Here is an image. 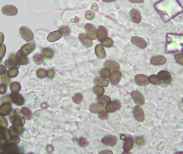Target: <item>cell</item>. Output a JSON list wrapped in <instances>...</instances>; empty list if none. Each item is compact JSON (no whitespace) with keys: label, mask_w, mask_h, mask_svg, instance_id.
<instances>
[{"label":"cell","mask_w":183,"mask_h":154,"mask_svg":"<svg viewBox=\"0 0 183 154\" xmlns=\"http://www.w3.org/2000/svg\"><path fill=\"white\" fill-rule=\"evenodd\" d=\"M183 49V34H168L167 37L166 51L179 52Z\"/></svg>","instance_id":"obj_2"},{"label":"cell","mask_w":183,"mask_h":154,"mask_svg":"<svg viewBox=\"0 0 183 154\" xmlns=\"http://www.w3.org/2000/svg\"><path fill=\"white\" fill-rule=\"evenodd\" d=\"M116 0H102V1L106 3H110V2H113L116 1Z\"/></svg>","instance_id":"obj_60"},{"label":"cell","mask_w":183,"mask_h":154,"mask_svg":"<svg viewBox=\"0 0 183 154\" xmlns=\"http://www.w3.org/2000/svg\"><path fill=\"white\" fill-rule=\"evenodd\" d=\"M59 31L62 32V34L64 36L69 35L71 33V29L68 26H62L59 28Z\"/></svg>","instance_id":"obj_42"},{"label":"cell","mask_w":183,"mask_h":154,"mask_svg":"<svg viewBox=\"0 0 183 154\" xmlns=\"http://www.w3.org/2000/svg\"><path fill=\"white\" fill-rule=\"evenodd\" d=\"M133 114L134 117L138 122H141L145 119V114L143 110L139 106H135L134 108Z\"/></svg>","instance_id":"obj_12"},{"label":"cell","mask_w":183,"mask_h":154,"mask_svg":"<svg viewBox=\"0 0 183 154\" xmlns=\"http://www.w3.org/2000/svg\"></svg>","instance_id":"obj_64"},{"label":"cell","mask_w":183,"mask_h":154,"mask_svg":"<svg viewBox=\"0 0 183 154\" xmlns=\"http://www.w3.org/2000/svg\"><path fill=\"white\" fill-rule=\"evenodd\" d=\"M148 81L149 82L151 83V84L154 85H160L161 84V81L160 79L156 75L153 74L151 75L148 77Z\"/></svg>","instance_id":"obj_33"},{"label":"cell","mask_w":183,"mask_h":154,"mask_svg":"<svg viewBox=\"0 0 183 154\" xmlns=\"http://www.w3.org/2000/svg\"><path fill=\"white\" fill-rule=\"evenodd\" d=\"M102 44L103 46H104L107 48H109L113 45V41L112 40V39L109 38H104L102 39L101 40Z\"/></svg>","instance_id":"obj_35"},{"label":"cell","mask_w":183,"mask_h":154,"mask_svg":"<svg viewBox=\"0 0 183 154\" xmlns=\"http://www.w3.org/2000/svg\"><path fill=\"white\" fill-rule=\"evenodd\" d=\"M157 77L159 78L160 80L164 82L170 81L171 79V74L170 72L165 70H162L158 73Z\"/></svg>","instance_id":"obj_22"},{"label":"cell","mask_w":183,"mask_h":154,"mask_svg":"<svg viewBox=\"0 0 183 154\" xmlns=\"http://www.w3.org/2000/svg\"><path fill=\"white\" fill-rule=\"evenodd\" d=\"M150 62L154 65H163L166 63V58L164 56L161 55L154 56L151 58Z\"/></svg>","instance_id":"obj_19"},{"label":"cell","mask_w":183,"mask_h":154,"mask_svg":"<svg viewBox=\"0 0 183 154\" xmlns=\"http://www.w3.org/2000/svg\"><path fill=\"white\" fill-rule=\"evenodd\" d=\"M104 106L102 103L92 104L90 106V110L93 113H101L104 111Z\"/></svg>","instance_id":"obj_25"},{"label":"cell","mask_w":183,"mask_h":154,"mask_svg":"<svg viewBox=\"0 0 183 154\" xmlns=\"http://www.w3.org/2000/svg\"><path fill=\"white\" fill-rule=\"evenodd\" d=\"M95 14L91 11H88L86 13L85 17L88 20H92L94 18Z\"/></svg>","instance_id":"obj_50"},{"label":"cell","mask_w":183,"mask_h":154,"mask_svg":"<svg viewBox=\"0 0 183 154\" xmlns=\"http://www.w3.org/2000/svg\"><path fill=\"white\" fill-rule=\"evenodd\" d=\"M0 101L4 103H10L11 102V101L10 100V95H7L4 96V97H2V98H1Z\"/></svg>","instance_id":"obj_51"},{"label":"cell","mask_w":183,"mask_h":154,"mask_svg":"<svg viewBox=\"0 0 183 154\" xmlns=\"http://www.w3.org/2000/svg\"><path fill=\"white\" fill-rule=\"evenodd\" d=\"M10 90L11 92H20L21 90V86L20 84L17 82H12L10 87Z\"/></svg>","instance_id":"obj_36"},{"label":"cell","mask_w":183,"mask_h":154,"mask_svg":"<svg viewBox=\"0 0 183 154\" xmlns=\"http://www.w3.org/2000/svg\"><path fill=\"white\" fill-rule=\"evenodd\" d=\"M95 51H96V54L99 58L100 59H103L105 57L106 52L101 44H97L95 48Z\"/></svg>","instance_id":"obj_27"},{"label":"cell","mask_w":183,"mask_h":154,"mask_svg":"<svg viewBox=\"0 0 183 154\" xmlns=\"http://www.w3.org/2000/svg\"><path fill=\"white\" fill-rule=\"evenodd\" d=\"M4 34H3L2 32H0V46L3 44V41H4Z\"/></svg>","instance_id":"obj_58"},{"label":"cell","mask_w":183,"mask_h":154,"mask_svg":"<svg viewBox=\"0 0 183 154\" xmlns=\"http://www.w3.org/2000/svg\"><path fill=\"white\" fill-rule=\"evenodd\" d=\"M55 70L50 69V70H48V71H47V76H48V78L53 79L55 76Z\"/></svg>","instance_id":"obj_54"},{"label":"cell","mask_w":183,"mask_h":154,"mask_svg":"<svg viewBox=\"0 0 183 154\" xmlns=\"http://www.w3.org/2000/svg\"><path fill=\"white\" fill-rule=\"evenodd\" d=\"M19 33L22 38L27 42L31 41L34 38L33 32L26 26H22L19 28Z\"/></svg>","instance_id":"obj_3"},{"label":"cell","mask_w":183,"mask_h":154,"mask_svg":"<svg viewBox=\"0 0 183 154\" xmlns=\"http://www.w3.org/2000/svg\"><path fill=\"white\" fill-rule=\"evenodd\" d=\"M10 122L16 126H23L25 124V118L19 115L12 116L9 118Z\"/></svg>","instance_id":"obj_16"},{"label":"cell","mask_w":183,"mask_h":154,"mask_svg":"<svg viewBox=\"0 0 183 154\" xmlns=\"http://www.w3.org/2000/svg\"><path fill=\"white\" fill-rule=\"evenodd\" d=\"M36 46L34 44L30 43V44H27L23 46L20 49L24 52V54H25L26 55H28L29 54H31L33 51H34L36 49Z\"/></svg>","instance_id":"obj_24"},{"label":"cell","mask_w":183,"mask_h":154,"mask_svg":"<svg viewBox=\"0 0 183 154\" xmlns=\"http://www.w3.org/2000/svg\"><path fill=\"white\" fill-rule=\"evenodd\" d=\"M5 153H6V151H5L3 148L0 147V154H5Z\"/></svg>","instance_id":"obj_61"},{"label":"cell","mask_w":183,"mask_h":154,"mask_svg":"<svg viewBox=\"0 0 183 154\" xmlns=\"http://www.w3.org/2000/svg\"><path fill=\"white\" fill-rule=\"evenodd\" d=\"M0 80L3 84L9 85L10 84V79L6 73L0 76Z\"/></svg>","instance_id":"obj_43"},{"label":"cell","mask_w":183,"mask_h":154,"mask_svg":"<svg viewBox=\"0 0 183 154\" xmlns=\"http://www.w3.org/2000/svg\"><path fill=\"white\" fill-rule=\"evenodd\" d=\"M1 11L3 14L6 16H15L18 13L17 8L12 5L4 6L2 7Z\"/></svg>","instance_id":"obj_7"},{"label":"cell","mask_w":183,"mask_h":154,"mask_svg":"<svg viewBox=\"0 0 183 154\" xmlns=\"http://www.w3.org/2000/svg\"><path fill=\"white\" fill-rule=\"evenodd\" d=\"M1 62H2V60H0V64H1Z\"/></svg>","instance_id":"obj_62"},{"label":"cell","mask_w":183,"mask_h":154,"mask_svg":"<svg viewBox=\"0 0 183 154\" xmlns=\"http://www.w3.org/2000/svg\"><path fill=\"white\" fill-rule=\"evenodd\" d=\"M11 111L12 106L9 103H4L0 106V114L1 116H8Z\"/></svg>","instance_id":"obj_18"},{"label":"cell","mask_w":183,"mask_h":154,"mask_svg":"<svg viewBox=\"0 0 183 154\" xmlns=\"http://www.w3.org/2000/svg\"><path fill=\"white\" fill-rule=\"evenodd\" d=\"M101 142L107 146H113L117 142V139L113 135H107L102 139Z\"/></svg>","instance_id":"obj_11"},{"label":"cell","mask_w":183,"mask_h":154,"mask_svg":"<svg viewBox=\"0 0 183 154\" xmlns=\"http://www.w3.org/2000/svg\"><path fill=\"white\" fill-rule=\"evenodd\" d=\"M9 131L12 136L21 135L23 133V128L22 126H16L14 125L10 126Z\"/></svg>","instance_id":"obj_23"},{"label":"cell","mask_w":183,"mask_h":154,"mask_svg":"<svg viewBox=\"0 0 183 154\" xmlns=\"http://www.w3.org/2000/svg\"><path fill=\"white\" fill-rule=\"evenodd\" d=\"M131 42L133 44L141 49H145L147 47V43L145 40L139 36H134L132 38Z\"/></svg>","instance_id":"obj_14"},{"label":"cell","mask_w":183,"mask_h":154,"mask_svg":"<svg viewBox=\"0 0 183 154\" xmlns=\"http://www.w3.org/2000/svg\"><path fill=\"white\" fill-rule=\"evenodd\" d=\"M154 6L165 22L183 11V6L179 0H160L155 3Z\"/></svg>","instance_id":"obj_1"},{"label":"cell","mask_w":183,"mask_h":154,"mask_svg":"<svg viewBox=\"0 0 183 154\" xmlns=\"http://www.w3.org/2000/svg\"><path fill=\"white\" fill-rule=\"evenodd\" d=\"M27 55L24 54V52L21 49L18 50L16 53V60L20 65H26L28 63V58Z\"/></svg>","instance_id":"obj_13"},{"label":"cell","mask_w":183,"mask_h":154,"mask_svg":"<svg viewBox=\"0 0 183 154\" xmlns=\"http://www.w3.org/2000/svg\"><path fill=\"white\" fill-rule=\"evenodd\" d=\"M131 16L133 22L135 23H140L141 21V16L139 12L135 9H132L131 11Z\"/></svg>","instance_id":"obj_29"},{"label":"cell","mask_w":183,"mask_h":154,"mask_svg":"<svg viewBox=\"0 0 183 154\" xmlns=\"http://www.w3.org/2000/svg\"><path fill=\"white\" fill-rule=\"evenodd\" d=\"M33 59H34V62L38 65L42 64L44 61L43 56L40 54H36L33 57Z\"/></svg>","instance_id":"obj_44"},{"label":"cell","mask_w":183,"mask_h":154,"mask_svg":"<svg viewBox=\"0 0 183 154\" xmlns=\"http://www.w3.org/2000/svg\"><path fill=\"white\" fill-rule=\"evenodd\" d=\"M6 73L9 78H15L18 76V70L17 68H11L8 70Z\"/></svg>","instance_id":"obj_37"},{"label":"cell","mask_w":183,"mask_h":154,"mask_svg":"<svg viewBox=\"0 0 183 154\" xmlns=\"http://www.w3.org/2000/svg\"><path fill=\"white\" fill-rule=\"evenodd\" d=\"M121 140H124L123 149L126 153L129 152L133 148L134 144V138L131 136H126L123 135L121 136Z\"/></svg>","instance_id":"obj_4"},{"label":"cell","mask_w":183,"mask_h":154,"mask_svg":"<svg viewBox=\"0 0 183 154\" xmlns=\"http://www.w3.org/2000/svg\"><path fill=\"white\" fill-rule=\"evenodd\" d=\"M135 81L139 86H146L149 84L148 78L145 74H138L135 77Z\"/></svg>","instance_id":"obj_17"},{"label":"cell","mask_w":183,"mask_h":154,"mask_svg":"<svg viewBox=\"0 0 183 154\" xmlns=\"http://www.w3.org/2000/svg\"><path fill=\"white\" fill-rule=\"evenodd\" d=\"M85 30L90 38L95 40L97 38V30L93 25L88 23L86 24Z\"/></svg>","instance_id":"obj_9"},{"label":"cell","mask_w":183,"mask_h":154,"mask_svg":"<svg viewBox=\"0 0 183 154\" xmlns=\"http://www.w3.org/2000/svg\"><path fill=\"white\" fill-rule=\"evenodd\" d=\"M78 144L80 147H86V146H87L88 144V142L87 141V140H86L85 138H80L78 140Z\"/></svg>","instance_id":"obj_46"},{"label":"cell","mask_w":183,"mask_h":154,"mask_svg":"<svg viewBox=\"0 0 183 154\" xmlns=\"http://www.w3.org/2000/svg\"><path fill=\"white\" fill-rule=\"evenodd\" d=\"M42 54L46 58H52L54 56V52L50 48H45L42 50Z\"/></svg>","instance_id":"obj_34"},{"label":"cell","mask_w":183,"mask_h":154,"mask_svg":"<svg viewBox=\"0 0 183 154\" xmlns=\"http://www.w3.org/2000/svg\"><path fill=\"white\" fill-rule=\"evenodd\" d=\"M175 58L178 63L183 65V54H177L175 57Z\"/></svg>","instance_id":"obj_49"},{"label":"cell","mask_w":183,"mask_h":154,"mask_svg":"<svg viewBox=\"0 0 183 154\" xmlns=\"http://www.w3.org/2000/svg\"><path fill=\"white\" fill-rule=\"evenodd\" d=\"M131 95L132 98H133V100L136 104H137L139 106H143L145 103V98L143 95L139 91H137V90L134 91L132 92Z\"/></svg>","instance_id":"obj_8"},{"label":"cell","mask_w":183,"mask_h":154,"mask_svg":"<svg viewBox=\"0 0 183 154\" xmlns=\"http://www.w3.org/2000/svg\"><path fill=\"white\" fill-rule=\"evenodd\" d=\"M108 35L107 30L104 26H100L98 28L97 32V37L99 41H101L102 39L106 38Z\"/></svg>","instance_id":"obj_28"},{"label":"cell","mask_w":183,"mask_h":154,"mask_svg":"<svg viewBox=\"0 0 183 154\" xmlns=\"http://www.w3.org/2000/svg\"><path fill=\"white\" fill-rule=\"evenodd\" d=\"M6 52V47L5 44H2L0 46V60L4 57Z\"/></svg>","instance_id":"obj_47"},{"label":"cell","mask_w":183,"mask_h":154,"mask_svg":"<svg viewBox=\"0 0 183 154\" xmlns=\"http://www.w3.org/2000/svg\"><path fill=\"white\" fill-rule=\"evenodd\" d=\"M11 136L12 135L9 132V131H8L6 127L0 126V137L6 139V140L10 141Z\"/></svg>","instance_id":"obj_30"},{"label":"cell","mask_w":183,"mask_h":154,"mask_svg":"<svg viewBox=\"0 0 183 154\" xmlns=\"http://www.w3.org/2000/svg\"><path fill=\"white\" fill-rule=\"evenodd\" d=\"M104 65L106 68H108L110 70H113V71H117L120 69V64H118L117 62L113 60H107L105 62Z\"/></svg>","instance_id":"obj_26"},{"label":"cell","mask_w":183,"mask_h":154,"mask_svg":"<svg viewBox=\"0 0 183 154\" xmlns=\"http://www.w3.org/2000/svg\"><path fill=\"white\" fill-rule=\"evenodd\" d=\"M10 141L12 144H17L20 141V139L18 137V135H14V136H11Z\"/></svg>","instance_id":"obj_53"},{"label":"cell","mask_w":183,"mask_h":154,"mask_svg":"<svg viewBox=\"0 0 183 154\" xmlns=\"http://www.w3.org/2000/svg\"><path fill=\"white\" fill-rule=\"evenodd\" d=\"M99 117L100 119H101L102 120L106 119L108 118L107 113L105 112V111H104V112H101V113H100L99 114Z\"/></svg>","instance_id":"obj_56"},{"label":"cell","mask_w":183,"mask_h":154,"mask_svg":"<svg viewBox=\"0 0 183 154\" xmlns=\"http://www.w3.org/2000/svg\"><path fill=\"white\" fill-rule=\"evenodd\" d=\"M62 32L60 31H55L52 32L47 36V40L49 42H54L59 40L62 36Z\"/></svg>","instance_id":"obj_21"},{"label":"cell","mask_w":183,"mask_h":154,"mask_svg":"<svg viewBox=\"0 0 183 154\" xmlns=\"http://www.w3.org/2000/svg\"><path fill=\"white\" fill-rule=\"evenodd\" d=\"M145 140L141 137H138L135 140V143L138 146H143L145 144Z\"/></svg>","instance_id":"obj_52"},{"label":"cell","mask_w":183,"mask_h":154,"mask_svg":"<svg viewBox=\"0 0 183 154\" xmlns=\"http://www.w3.org/2000/svg\"><path fill=\"white\" fill-rule=\"evenodd\" d=\"M100 74L103 78H109L110 76L112 75V72L110 71V70L108 68L103 69L100 71Z\"/></svg>","instance_id":"obj_40"},{"label":"cell","mask_w":183,"mask_h":154,"mask_svg":"<svg viewBox=\"0 0 183 154\" xmlns=\"http://www.w3.org/2000/svg\"><path fill=\"white\" fill-rule=\"evenodd\" d=\"M95 84L101 87H107L108 85V81L107 79L103 77H97L94 80Z\"/></svg>","instance_id":"obj_31"},{"label":"cell","mask_w":183,"mask_h":154,"mask_svg":"<svg viewBox=\"0 0 183 154\" xmlns=\"http://www.w3.org/2000/svg\"><path fill=\"white\" fill-rule=\"evenodd\" d=\"M6 68L3 65H0V74L3 75L6 73Z\"/></svg>","instance_id":"obj_57"},{"label":"cell","mask_w":183,"mask_h":154,"mask_svg":"<svg viewBox=\"0 0 183 154\" xmlns=\"http://www.w3.org/2000/svg\"><path fill=\"white\" fill-rule=\"evenodd\" d=\"M129 1L132 3H141L143 2L144 0H129Z\"/></svg>","instance_id":"obj_59"},{"label":"cell","mask_w":183,"mask_h":154,"mask_svg":"<svg viewBox=\"0 0 183 154\" xmlns=\"http://www.w3.org/2000/svg\"><path fill=\"white\" fill-rule=\"evenodd\" d=\"M0 126L7 127L8 126V122L6 119L4 118V116H2L0 114Z\"/></svg>","instance_id":"obj_48"},{"label":"cell","mask_w":183,"mask_h":154,"mask_svg":"<svg viewBox=\"0 0 183 154\" xmlns=\"http://www.w3.org/2000/svg\"><path fill=\"white\" fill-rule=\"evenodd\" d=\"M182 101H183V99H182Z\"/></svg>","instance_id":"obj_63"},{"label":"cell","mask_w":183,"mask_h":154,"mask_svg":"<svg viewBox=\"0 0 183 154\" xmlns=\"http://www.w3.org/2000/svg\"><path fill=\"white\" fill-rule=\"evenodd\" d=\"M22 114L27 120H30L32 117V112L31 110L28 107H23L21 110Z\"/></svg>","instance_id":"obj_32"},{"label":"cell","mask_w":183,"mask_h":154,"mask_svg":"<svg viewBox=\"0 0 183 154\" xmlns=\"http://www.w3.org/2000/svg\"><path fill=\"white\" fill-rule=\"evenodd\" d=\"M79 39L82 44L86 48H90L93 46V42L88 35L84 33H80L79 35Z\"/></svg>","instance_id":"obj_15"},{"label":"cell","mask_w":183,"mask_h":154,"mask_svg":"<svg viewBox=\"0 0 183 154\" xmlns=\"http://www.w3.org/2000/svg\"><path fill=\"white\" fill-rule=\"evenodd\" d=\"M83 95L80 93H77L73 96V101L76 104H79L83 100Z\"/></svg>","instance_id":"obj_41"},{"label":"cell","mask_w":183,"mask_h":154,"mask_svg":"<svg viewBox=\"0 0 183 154\" xmlns=\"http://www.w3.org/2000/svg\"><path fill=\"white\" fill-rule=\"evenodd\" d=\"M121 108V104L118 101H113V102H110L107 104L105 106V110L107 112H114L120 110Z\"/></svg>","instance_id":"obj_6"},{"label":"cell","mask_w":183,"mask_h":154,"mask_svg":"<svg viewBox=\"0 0 183 154\" xmlns=\"http://www.w3.org/2000/svg\"><path fill=\"white\" fill-rule=\"evenodd\" d=\"M4 64L6 65V66L9 68H18L20 66V64L18 63V62L16 60V55L15 54L10 55L9 58L5 61Z\"/></svg>","instance_id":"obj_10"},{"label":"cell","mask_w":183,"mask_h":154,"mask_svg":"<svg viewBox=\"0 0 183 154\" xmlns=\"http://www.w3.org/2000/svg\"><path fill=\"white\" fill-rule=\"evenodd\" d=\"M11 102L18 106H21L24 103V98L21 94L17 92H12L10 94Z\"/></svg>","instance_id":"obj_5"},{"label":"cell","mask_w":183,"mask_h":154,"mask_svg":"<svg viewBox=\"0 0 183 154\" xmlns=\"http://www.w3.org/2000/svg\"><path fill=\"white\" fill-rule=\"evenodd\" d=\"M121 73L120 71H115L109 77L110 82L112 84L117 85L121 80Z\"/></svg>","instance_id":"obj_20"},{"label":"cell","mask_w":183,"mask_h":154,"mask_svg":"<svg viewBox=\"0 0 183 154\" xmlns=\"http://www.w3.org/2000/svg\"><path fill=\"white\" fill-rule=\"evenodd\" d=\"M7 88L6 85H0V94H4L6 93Z\"/></svg>","instance_id":"obj_55"},{"label":"cell","mask_w":183,"mask_h":154,"mask_svg":"<svg viewBox=\"0 0 183 154\" xmlns=\"http://www.w3.org/2000/svg\"><path fill=\"white\" fill-rule=\"evenodd\" d=\"M36 74H37V76L39 78H45L47 75V72L44 69H40L37 71Z\"/></svg>","instance_id":"obj_45"},{"label":"cell","mask_w":183,"mask_h":154,"mask_svg":"<svg viewBox=\"0 0 183 154\" xmlns=\"http://www.w3.org/2000/svg\"><path fill=\"white\" fill-rule=\"evenodd\" d=\"M93 91L94 94L98 96H101L104 93V88L100 86H94L93 88Z\"/></svg>","instance_id":"obj_39"},{"label":"cell","mask_w":183,"mask_h":154,"mask_svg":"<svg viewBox=\"0 0 183 154\" xmlns=\"http://www.w3.org/2000/svg\"><path fill=\"white\" fill-rule=\"evenodd\" d=\"M97 101L102 104H108L111 102V98L109 96L101 95L98 96L97 98Z\"/></svg>","instance_id":"obj_38"}]
</instances>
